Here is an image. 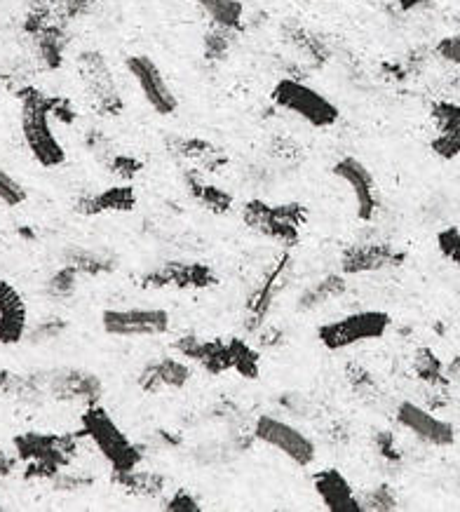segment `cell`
I'll list each match as a JSON object with an SVG mask.
<instances>
[{
  "label": "cell",
  "instance_id": "1",
  "mask_svg": "<svg viewBox=\"0 0 460 512\" xmlns=\"http://www.w3.org/2000/svg\"><path fill=\"white\" fill-rule=\"evenodd\" d=\"M19 97H22V134L33 160L43 167L64 165L66 151L52 130L50 97H45L38 90H31V87Z\"/></svg>",
  "mask_w": 460,
  "mask_h": 512
},
{
  "label": "cell",
  "instance_id": "2",
  "mask_svg": "<svg viewBox=\"0 0 460 512\" xmlns=\"http://www.w3.org/2000/svg\"><path fill=\"white\" fill-rule=\"evenodd\" d=\"M80 423H83L80 435L90 437L94 447L101 451V456H104L113 466L115 475L130 473V470L139 466L141 461L139 447L118 428V423L111 419V414H108L101 404L97 402L87 404Z\"/></svg>",
  "mask_w": 460,
  "mask_h": 512
},
{
  "label": "cell",
  "instance_id": "3",
  "mask_svg": "<svg viewBox=\"0 0 460 512\" xmlns=\"http://www.w3.org/2000/svg\"><path fill=\"white\" fill-rule=\"evenodd\" d=\"M19 461L26 463V477L54 480L76 454V440L71 435L24 433L15 437Z\"/></svg>",
  "mask_w": 460,
  "mask_h": 512
},
{
  "label": "cell",
  "instance_id": "4",
  "mask_svg": "<svg viewBox=\"0 0 460 512\" xmlns=\"http://www.w3.org/2000/svg\"><path fill=\"white\" fill-rule=\"evenodd\" d=\"M270 97H273L275 106H280L282 111L292 113V116L301 118L303 123L317 127V130H327V127L336 125L338 118H341V111H338L334 101L324 97L322 92H317L315 87L301 83V80H277Z\"/></svg>",
  "mask_w": 460,
  "mask_h": 512
},
{
  "label": "cell",
  "instance_id": "5",
  "mask_svg": "<svg viewBox=\"0 0 460 512\" xmlns=\"http://www.w3.org/2000/svg\"><path fill=\"white\" fill-rule=\"evenodd\" d=\"M390 329V315L385 311H360L331 320L317 329V339L331 353L353 348L357 343L383 339Z\"/></svg>",
  "mask_w": 460,
  "mask_h": 512
},
{
  "label": "cell",
  "instance_id": "6",
  "mask_svg": "<svg viewBox=\"0 0 460 512\" xmlns=\"http://www.w3.org/2000/svg\"><path fill=\"white\" fill-rule=\"evenodd\" d=\"M242 219L256 233L289 247L299 242V231L303 221H306V210L301 205H268L263 200H252L242 210Z\"/></svg>",
  "mask_w": 460,
  "mask_h": 512
},
{
  "label": "cell",
  "instance_id": "7",
  "mask_svg": "<svg viewBox=\"0 0 460 512\" xmlns=\"http://www.w3.org/2000/svg\"><path fill=\"white\" fill-rule=\"evenodd\" d=\"M254 437L280 451L282 456H287L294 466L306 468L317 456L315 442L306 433H301L292 423L275 419V416H259L254 423Z\"/></svg>",
  "mask_w": 460,
  "mask_h": 512
},
{
  "label": "cell",
  "instance_id": "8",
  "mask_svg": "<svg viewBox=\"0 0 460 512\" xmlns=\"http://www.w3.org/2000/svg\"><path fill=\"white\" fill-rule=\"evenodd\" d=\"M169 313L162 308H106L101 327L111 336H160L169 332Z\"/></svg>",
  "mask_w": 460,
  "mask_h": 512
},
{
  "label": "cell",
  "instance_id": "9",
  "mask_svg": "<svg viewBox=\"0 0 460 512\" xmlns=\"http://www.w3.org/2000/svg\"><path fill=\"white\" fill-rule=\"evenodd\" d=\"M125 66H127V71H130V76L134 78V83L139 85L141 94H144L146 104L151 106L158 116H172V113L177 111V106H179L177 94L172 92L167 78L162 76L160 66L155 64L151 57L132 55L125 59Z\"/></svg>",
  "mask_w": 460,
  "mask_h": 512
},
{
  "label": "cell",
  "instance_id": "10",
  "mask_svg": "<svg viewBox=\"0 0 460 512\" xmlns=\"http://www.w3.org/2000/svg\"><path fill=\"white\" fill-rule=\"evenodd\" d=\"M397 421L404 430H409L411 435L425 444H430V447H451L456 442V428L416 402L407 400L399 404Z\"/></svg>",
  "mask_w": 460,
  "mask_h": 512
},
{
  "label": "cell",
  "instance_id": "11",
  "mask_svg": "<svg viewBox=\"0 0 460 512\" xmlns=\"http://www.w3.org/2000/svg\"><path fill=\"white\" fill-rule=\"evenodd\" d=\"M334 177L343 184L350 186L355 198L357 217L362 221H371L378 210V195H376V179L369 172V167L353 156H345L334 165Z\"/></svg>",
  "mask_w": 460,
  "mask_h": 512
},
{
  "label": "cell",
  "instance_id": "12",
  "mask_svg": "<svg viewBox=\"0 0 460 512\" xmlns=\"http://www.w3.org/2000/svg\"><path fill=\"white\" fill-rule=\"evenodd\" d=\"M435 137L430 141L432 153L442 160L460 156V104L456 101H435L430 109Z\"/></svg>",
  "mask_w": 460,
  "mask_h": 512
},
{
  "label": "cell",
  "instance_id": "13",
  "mask_svg": "<svg viewBox=\"0 0 460 512\" xmlns=\"http://www.w3.org/2000/svg\"><path fill=\"white\" fill-rule=\"evenodd\" d=\"M216 282L214 271L202 264H184V261H172L158 271H151L141 278V285L148 289L160 287H179V289H205Z\"/></svg>",
  "mask_w": 460,
  "mask_h": 512
},
{
  "label": "cell",
  "instance_id": "14",
  "mask_svg": "<svg viewBox=\"0 0 460 512\" xmlns=\"http://www.w3.org/2000/svg\"><path fill=\"white\" fill-rule=\"evenodd\" d=\"M313 487L329 512H362V501L355 496L353 484L345 480L341 470H320L315 475Z\"/></svg>",
  "mask_w": 460,
  "mask_h": 512
},
{
  "label": "cell",
  "instance_id": "15",
  "mask_svg": "<svg viewBox=\"0 0 460 512\" xmlns=\"http://www.w3.org/2000/svg\"><path fill=\"white\" fill-rule=\"evenodd\" d=\"M26 303L10 282H0V343L17 346L26 339Z\"/></svg>",
  "mask_w": 460,
  "mask_h": 512
},
{
  "label": "cell",
  "instance_id": "16",
  "mask_svg": "<svg viewBox=\"0 0 460 512\" xmlns=\"http://www.w3.org/2000/svg\"><path fill=\"white\" fill-rule=\"evenodd\" d=\"M177 350L186 360L198 362L212 374H221L233 369V348L230 341H202L198 336H184L177 341Z\"/></svg>",
  "mask_w": 460,
  "mask_h": 512
},
{
  "label": "cell",
  "instance_id": "17",
  "mask_svg": "<svg viewBox=\"0 0 460 512\" xmlns=\"http://www.w3.org/2000/svg\"><path fill=\"white\" fill-rule=\"evenodd\" d=\"M137 207V193L130 184L111 186L106 191L85 195L78 200L76 212L83 217H99V214H127Z\"/></svg>",
  "mask_w": 460,
  "mask_h": 512
},
{
  "label": "cell",
  "instance_id": "18",
  "mask_svg": "<svg viewBox=\"0 0 460 512\" xmlns=\"http://www.w3.org/2000/svg\"><path fill=\"white\" fill-rule=\"evenodd\" d=\"M50 393L57 400H83L85 404H94L99 402L101 381L85 372H78V369H66V372L52 374Z\"/></svg>",
  "mask_w": 460,
  "mask_h": 512
},
{
  "label": "cell",
  "instance_id": "19",
  "mask_svg": "<svg viewBox=\"0 0 460 512\" xmlns=\"http://www.w3.org/2000/svg\"><path fill=\"white\" fill-rule=\"evenodd\" d=\"M399 261H402V254L385 245H355L343 252L341 268L343 273H371L397 266Z\"/></svg>",
  "mask_w": 460,
  "mask_h": 512
},
{
  "label": "cell",
  "instance_id": "20",
  "mask_svg": "<svg viewBox=\"0 0 460 512\" xmlns=\"http://www.w3.org/2000/svg\"><path fill=\"white\" fill-rule=\"evenodd\" d=\"M191 379V369L186 362L165 357L160 362H151L139 376V386L144 390H160V388H184Z\"/></svg>",
  "mask_w": 460,
  "mask_h": 512
},
{
  "label": "cell",
  "instance_id": "21",
  "mask_svg": "<svg viewBox=\"0 0 460 512\" xmlns=\"http://www.w3.org/2000/svg\"><path fill=\"white\" fill-rule=\"evenodd\" d=\"M193 3L212 19L214 26H221V29L228 31L242 29L245 5L240 0H193Z\"/></svg>",
  "mask_w": 460,
  "mask_h": 512
},
{
  "label": "cell",
  "instance_id": "22",
  "mask_svg": "<svg viewBox=\"0 0 460 512\" xmlns=\"http://www.w3.org/2000/svg\"><path fill=\"white\" fill-rule=\"evenodd\" d=\"M188 188H191L193 198L198 200L200 205H205L207 210H212L214 214H226L230 210V205H233V198H230L223 188L207 184V181L188 177Z\"/></svg>",
  "mask_w": 460,
  "mask_h": 512
},
{
  "label": "cell",
  "instance_id": "23",
  "mask_svg": "<svg viewBox=\"0 0 460 512\" xmlns=\"http://www.w3.org/2000/svg\"><path fill=\"white\" fill-rule=\"evenodd\" d=\"M230 348H233V372L245 379H256L259 376V353L240 339H230Z\"/></svg>",
  "mask_w": 460,
  "mask_h": 512
},
{
  "label": "cell",
  "instance_id": "24",
  "mask_svg": "<svg viewBox=\"0 0 460 512\" xmlns=\"http://www.w3.org/2000/svg\"><path fill=\"white\" fill-rule=\"evenodd\" d=\"M69 264L73 268H78L80 273H90V275H99V273H108L113 268V259H108L106 254H97L90 252V249H78V252L69 254Z\"/></svg>",
  "mask_w": 460,
  "mask_h": 512
},
{
  "label": "cell",
  "instance_id": "25",
  "mask_svg": "<svg viewBox=\"0 0 460 512\" xmlns=\"http://www.w3.org/2000/svg\"><path fill=\"white\" fill-rule=\"evenodd\" d=\"M78 275H80V271H78V268H73L71 264L62 268L59 273H54L50 282H47V296H50V299H54V301L69 299V296L76 292Z\"/></svg>",
  "mask_w": 460,
  "mask_h": 512
},
{
  "label": "cell",
  "instance_id": "26",
  "mask_svg": "<svg viewBox=\"0 0 460 512\" xmlns=\"http://www.w3.org/2000/svg\"><path fill=\"white\" fill-rule=\"evenodd\" d=\"M118 477L120 482H123L125 487L137 496H155L162 491V480L158 475L137 473V468L130 470V473H118Z\"/></svg>",
  "mask_w": 460,
  "mask_h": 512
},
{
  "label": "cell",
  "instance_id": "27",
  "mask_svg": "<svg viewBox=\"0 0 460 512\" xmlns=\"http://www.w3.org/2000/svg\"><path fill=\"white\" fill-rule=\"evenodd\" d=\"M416 374L421 376L423 381L432 383V386H439V383H444V367H442V362H439V357L432 353V350H428V348L418 350V355H416Z\"/></svg>",
  "mask_w": 460,
  "mask_h": 512
},
{
  "label": "cell",
  "instance_id": "28",
  "mask_svg": "<svg viewBox=\"0 0 460 512\" xmlns=\"http://www.w3.org/2000/svg\"><path fill=\"white\" fill-rule=\"evenodd\" d=\"M26 200V191L19 181L12 177V174L0 165V202L8 207H17Z\"/></svg>",
  "mask_w": 460,
  "mask_h": 512
},
{
  "label": "cell",
  "instance_id": "29",
  "mask_svg": "<svg viewBox=\"0 0 460 512\" xmlns=\"http://www.w3.org/2000/svg\"><path fill=\"white\" fill-rule=\"evenodd\" d=\"M343 282L338 280V278H334V275H331V278H327L324 282H320V285H315L313 289H308V294L303 296V306L306 308H313V306H320L322 301H329L331 296H338L343 292Z\"/></svg>",
  "mask_w": 460,
  "mask_h": 512
},
{
  "label": "cell",
  "instance_id": "30",
  "mask_svg": "<svg viewBox=\"0 0 460 512\" xmlns=\"http://www.w3.org/2000/svg\"><path fill=\"white\" fill-rule=\"evenodd\" d=\"M437 247L446 261H451L453 266L460 271V231L458 228H444L437 235Z\"/></svg>",
  "mask_w": 460,
  "mask_h": 512
},
{
  "label": "cell",
  "instance_id": "31",
  "mask_svg": "<svg viewBox=\"0 0 460 512\" xmlns=\"http://www.w3.org/2000/svg\"><path fill=\"white\" fill-rule=\"evenodd\" d=\"M64 327H66L64 320H57V318L45 320V322H40L38 327H33L31 332H26V339L33 341V343L52 341V339H57V336L64 332Z\"/></svg>",
  "mask_w": 460,
  "mask_h": 512
},
{
  "label": "cell",
  "instance_id": "32",
  "mask_svg": "<svg viewBox=\"0 0 460 512\" xmlns=\"http://www.w3.org/2000/svg\"><path fill=\"white\" fill-rule=\"evenodd\" d=\"M362 510H374V512H385V510H395V496H392V491L385 487H376L371 494L367 496V501L362 503Z\"/></svg>",
  "mask_w": 460,
  "mask_h": 512
},
{
  "label": "cell",
  "instance_id": "33",
  "mask_svg": "<svg viewBox=\"0 0 460 512\" xmlns=\"http://www.w3.org/2000/svg\"><path fill=\"white\" fill-rule=\"evenodd\" d=\"M111 172L113 174H118V177H123L125 181H130V179H134L139 174V170H141V163L137 158H130V156H113V160H111Z\"/></svg>",
  "mask_w": 460,
  "mask_h": 512
},
{
  "label": "cell",
  "instance_id": "34",
  "mask_svg": "<svg viewBox=\"0 0 460 512\" xmlns=\"http://www.w3.org/2000/svg\"><path fill=\"white\" fill-rule=\"evenodd\" d=\"M437 55L460 69V36H446L437 43Z\"/></svg>",
  "mask_w": 460,
  "mask_h": 512
},
{
  "label": "cell",
  "instance_id": "35",
  "mask_svg": "<svg viewBox=\"0 0 460 512\" xmlns=\"http://www.w3.org/2000/svg\"><path fill=\"white\" fill-rule=\"evenodd\" d=\"M165 510H169V512H198V510H202V505L195 501V496L188 494V491H177V494H174L165 503Z\"/></svg>",
  "mask_w": 460,
  "mask_h": 512
},
{
  "label": "cell",
  "instance_id": "36",
  "mask_svg": "<svg viewBox=\"0 0 460 512\" xmlns=\"http://www.w3.org/2000/svg\"><path fill=\"white\" fill-rule=\"evenodd\" d=\"M17 466V458L8 456L5 451H0V477H8L12 475V470Z\"/></svg>",
  "mask_w": 460,
  "mask_h": 512
},
{
  "label": "cell",
  "instance_id": "37",
  "mask_svg": "<svg viewBox=\"0 0 460 512\" xmlns=\"http://www.w3.org/2000/svg\"><path fill=\"white\" fill-rule=\"evenodd\" d=\"M425 3H430V0H397L399 10L402 12H411V10L421 8V5H425Z\"/></svg>",
  "mask_w": 460,
  "mask_h": 512
}]
</instances>
